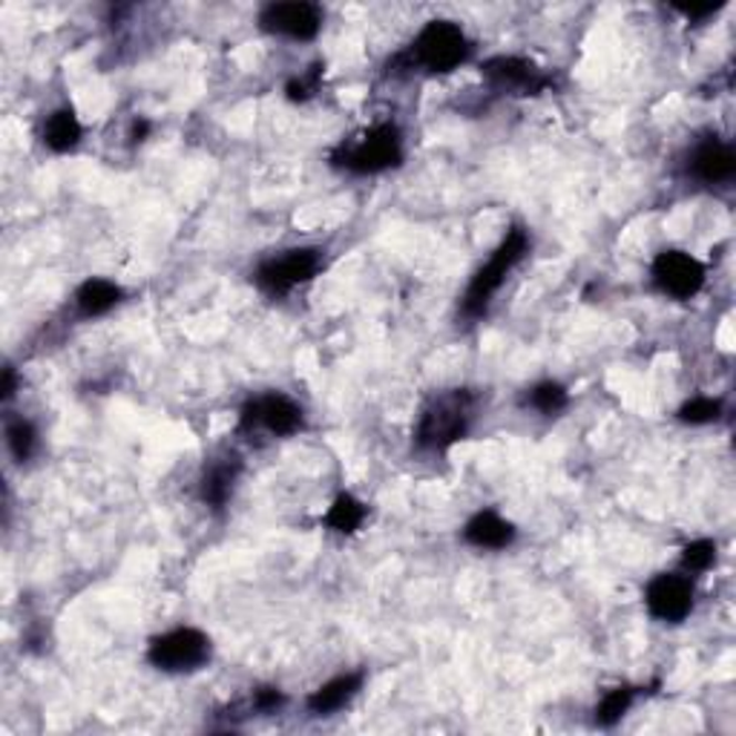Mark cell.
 Instances as JSON below:
<instances>
[{
  "instance_id": "19",
  "label": "cell",
  "mask_w": 736,
  "mask_h": 736,
  "mask_svg": "<svg viewBox=\"0 0 736 736\" xmlns=\"http://www.w3.org/2000/svg\"><path fill=\"white\" fill-rule=\"evenodd\" d=\"M7 446L18 464H27L38 449V432L27 417H12L7 421Z\"/></svg>"
},
{
  "instance_id": "28",
  "label": "cell",
  "mask_w": 736,
  "mask_h": 736,
  "mask_svg": "<svg viewBox=\"0 0 736 736\" xmlns=\"http://www.w3.org/2000/svg\"><path fill=\"white\" fill-rule=\"evenodd\" d=\"M151 129L153 124L147 122V118H136V122H133V129H129V138H133V142H144V138L151 136Z\"/></svg>"
},
{
  "instance_id": "11",
  "label": "cell",
  "mask_w": 736,
  "mask_h": 736,
  "mask_svg": "<svg viewBox=\"0 0 736 736\" xmlns=\"http://www.w3.org/2000/svg\"><path fill=\"white\" fill-rule=\"evenodd\" d=\"M644 604L659 622L680 624L694 610V584L680 572H662L644 590Z\"/></svg>"
},
{
  "instance_id": "9",
  "label": "cell",
  "mask_w": 736,
  "mask_h": 736,
  "mask_svg": "<svg viewBox=\"0 0 736 736\" xmlns=\"http://www.w3.org/2000/svg\"><path fill=\"white\" fill-rule=\"evenodd\" d=\"M653 282L673 300H691L705 286V265L685 250H662L653 259Z\"/></svg>"
},
{
  "instance_id": "15",
  "label": "cell",
  "mask_w": 736,
  "mask_h": 736,
  "mask_svg": "<svg viewBox=\"0 0 736 736\" xmlns=\"http://www.w3.org/2000/svg\"><path fill=\"white\" fill-rule=\"evenodd\" d=\"M363 687V673H345V676H336V680L325 682L322 687H317L314 694L308 696V711L317 716H329L343 711L354 696L360 694Z\"/></svg>"
},
{
  "instance_id": "27",
  "label": "cell",
  "mask_w": 736,
  "mask_h": 736,
  "mask_svg": "<svg viewBox=\"0 0 736 736\" xmlns=\"http://www.w3.org/2000/svg\"><path fill=\"white\" fill-rule=\"evenodd\" d=\"M14 386H18V377H14L12 365H7V369H3V383H0V397L9 401V397L14 394Z\"/></svg>"
},
{
  "instance_id": "14",
  "label": "cell",
  "mask_w": 736,
  "mask_h": 736,
  "mask_svg": "<svg viewBox=\"0 0 736 736\" xmlns=\"http://www.w3.org/2000/svg\"><path fill=\"white\" fill-rule=\"evenodd\" d=\"M466 543H473L478 550H504L515 541V527L500 518L495 509H484L464 527Z\"/></svg>"
},
{
  "instance_id": "25",
  "label": "cell",
  "mask_w": 736,
  "mask_h": 736,
  "mask_svg": "<svg viewBox=\"0 0 736 736\" xmlns=\"http://www.w3.org/2000/svg\"><path fill=\"white\" fill-rule=\"evenodd\" d=\"M320 72L322 66H314V72L311 75H305V79H293L291 84H288V99L291 101H308L311 95L317 93V84H320Z\"/></svg>"
},
{
  "instance_id": "1",
  "label": "cell",
  "mask_w": 736,
  "mask_h": 736,
  "mask_svg": "<svg viewBox=\"0 0 736 736\" xmlns=\"http://www.w3.org/2000/svg\"><path fill=\"white\" fill-rule=\"evenodd\" d=\"M473 52V43L464 29L452 21H432L421 29V35L408 43V50L388 61V70H426V72H452L460 66Z\"/></svg>"
},
{
  "instance_id": "16",
  "label": "cell",
  "mask_w": 736,
  "mask_h": 736,
  "mask_svg": "<svg viewBox=\"0 0 736 736\" xmlns=\"http://www.w3.org/2000/svg\"><path fill=\"white\" fill-rule=\"evenodd\" d=\"M122 302V288L110 282V279H86L84 286L75 291V305L79 314L93 320V317H104Z\"/></svg>"
},
{
  "instance_id": "23",
  "label": "cell",
  "mask_w": 736,
  "mask_h": 736,
  "mask_svg": "<svg viewBox=\"0 0 736 736\" xmlns=\"http://www.w3.org/2000/svg\"><path fill=\"white\" fill-rule=\"evenodd\" d=\"M716 561V543L708 538H699V541L687 543L682 550V570L685 572H705L711 570Z\"/></svg>"
},
{
  "instance_id": "3",
  "label": "cell",
  "mask_w": 736,
  "mask_h": 736,
  "mask_svg": "<svg viewBox=\"0 0 736 736\" xmlns=\"http://www.w3.org/2000/svg\"><path fill=\"white\" fill-rule=\"evenodd\" d=\"M527 250H529L527 230L509 228L504 242L493 250V257L487 259V265H480L478 273H475L473 282H469V288H466L464 300H460V317H464V320L475 322L487 314L493 297L500 291V286L507 282V277L512 273L515 265L527 257Z\"/></svg>"
},
{
  "instance_id": "13",
  "label": "cell",
  "mask_w": 736,
  "mask_h": 736,
  "mask_svg": "<svg viewBox=\"0 0 736 736\" xmlns=\"http://www.w3.org/2000/svg\"><path fill=\"white\" fill-rule=\"evenodd\" d=\"M687 173L694 179L705 182V185H725L736 176V153L728 142L719 138H705L694 147L691 162H687Z\"/></svg>"
},
{
  "instance_id": "5",
  "label": "cell",
  "mask_w": 736,
  "mask_h": 736,
  "mask_svg": "<svg viewBox=\"0 0 736 736\" xmlns=\"http://www.w3.org/2000/svg\"><path fill=\"white\" fill-rule=\"evenodd\" d=\"M322 253L317 248H291L277 257L265 259L253 273V282L268 297H286L293 288L305 286L320 273Z\"/></svg>"
},
{
  "instance_id": "20",
  "label": "cell",
  "mask_w": 736,
  "mask_h": 736,
  "mask_svg": "<svg viewBox=\"0 0 736 736\" xmlns=\"http://www.w3.org/2000/svg\"><path fill=\"white\" fill-rule=\"evenodd\" d=\"M567 388L561 386V383H552V380H547V383H538V386H532L527 392V397H524V406L536 408V412H541V415H558V412H564L567 408Z\"/></svg>"
},
{
  "instance_id": "7",
  "label": "cell",
  "mask_w": 736,
  "mask_h": 736,
  "mask_svg": "<svg viewBox=\"0 0 736 736\" xmlns=\"http://www.w3.org/2000/svg\"><path fill=\"white\" fill-rule=\"evenodd\" d=\"M302 429V408L279 392L259 394L239 412V432H268L273 437L297 435Z\"/></svg>"
},
{
  "instance_id": "17",
  "label": "cell",
  "mask_w": 736,
  "mask_h": 736,
  "mask_svg": "<svg viewBox=\"0 0 736 736\" xmlns=\"http://www.w3.org/2000/svg\"><path fill=\"white\" fill-rule=\"evenodd\" d=\"M81 136H84V127H81L79 115L72 113L70 107L55 110V113L43 122V144H46L52 153L75 151Z\"/></svg>"
},
{
  "instance_id": "12",
  "label": "cell",
  "mask_w": 736,
  "mask_h": 736,
  "mask_svg": "<svg viewBox=\"0 0 736 736\" xmlns=\"http://www.w3.org/2000/svg\"><path fill=\"white\" fill-rule=\"evenodd\" d=\"M242 475V458L237 452H225V455H216L205 464L199 478V498L205 507L210 509H225L228 507L230 495L237 489V480Z\"/></svg>"
},
{
  "instance_id": "4",
  "label": "cell",
  "mask_w": 736,
  "mask_h": 736,
  "mask_svg": "<svg viewBox=\"0 0 736 736\" xmlns=\"http://www.w3.org/2000/svg\"><path fill=\"white\" fill-rule=\"evenodd\" d=\"M403 162V136L394 124H377L331 153V165L354 176H374Z\"/></svg>"
},
{
  "instance_id": "22",
  "label": "cell",
  "mask_w": 736,
  "mask_h": 736,
  "mask_svg": "<svg viewBox=\"0 0 736 736\" xmlns=\"http://www.w3.org/2000/svg\"><path fill=\"white\" fill-rule=\"evenodd\" d=\"M723 415V403L714 397H694L680 408V421L691 423V426H705V423L719 421Z\"/></svg>"
},
{
  "instance_id": "24",
  "label": "cell",
  "mask_w": 736,
  "mask_h": 736,
  "mask_svg": "<svg viewBox=\"0 0 736 736\" xmlns=\"http://www.w3.org/2000/svg\"><path fill=\"white\" fill-rule=\"evenodd\" d=\"M282 705H286V694L279 687H257L250 694V711H257V714H277Z\"/></svg>"
},
{
  "instance_id": "10",
  "label": "cell",
  "mask_w": 736,
  "mask_h": 736,
  "mask_svg": "<svg viewBox=\"0 0 736 736\" xmlns=\"http://www.w3.org/2000/svg\"><path fill=\"white\" fill-rule=\"evenodd\" d=\"M259 27L271 35L291 38V41H314L322 29V9L305 0L268 3L259 14Z\"/></svg>"
},
{
  "instance_id": "26",
  "label": "cell",
  "mask_w": 736,
  "mask_h": 736,
  "mask_svg": "<svg viewBox=\"0 0 736 736\" xmlns=\"http://www.w3.org/2000/svg\"><path fill=\"white\" fill-rule=\"evenodd\" d=\"M723 7H725V3L719 0V3H680L676 9H680L682 14H687L691 21H702V18H708V14L719 12Z\"/></svg>"
},
{
  "instance_id": "8",
  "label": "cell",
  "mask_w": 736,
  "mask_h": 736,
  "mask_svg": "<svg viewBox=\"0 0 736 736\" xmlns=\"http://www.w3.org/2000/svg\"><path fill=\"white\" fill-rule=\"evenodd\" d=\"M480 72H484V79H487L495 90H500V93L538 95L552 86L550 72H543L538 64L518 55L489 58V61H484Z\"/></svg>"
},
{
  "instance_id": "6",
  "label": "cell",
  "mask_w": 736,
  "mask_h": 736,
  "mask_svg": "<svg viewBox=\"0 0 736 736\" xmlns=\"http://www.w3.org/2000/svg\"><path fill=\"white\" fill-rule=\"evenodd\" d=\"M147 659L153 667L165 673L199 671L210 659V639L196 628H176L153 639Z\"/></svg>"
},
{
  "instance_id": "21",
  "label": "cell",
  "mask_w": 736,
  "mask_h": 736,
  "mask_svg": "<svg viewBox=\"0 0 736 736\" xmlns=\"http://www.w3.org/2000/svg\"><path fill=\"white\" fill-rule=\"evenodd\" d=\"M633 699H636L633 687H613V691H608V694L601 696L599 705H595V723H599L601 728H613V725L628 714Z\"/></svg>"
},
{
  "instance_id": "18",
  "label": "cell",
  "mask_w": 736,
  "mask_h": 736,
  "mask_svg": "<svg viewBox=\"0 0 736 736\" xmlns=\"http://www.w3.org/2000/svg\"><path fill=\"white\" fill-rule=\"evenodd\" d=\"M365 515H369V509H365L363 500H357L354 495L343 493V495H336V500L331 504L329 515H325V524H329L334 532L351 536V532H357V529L363 527Z\"/></svg>"
},
{
  "instance_id": "2",
  "label": "cell",
  "mask_w": 736,
  "mask_h": 736,
  "mask_svg": "<svg viewBox=\"0 0 736 736\" xmlns=\"http://www.w3.org/2000/svg\"><path fill=\"white\" fill-rule=\"evenodd\" d=\"M475 417V394L469 388H452V392L432 397L429 406L421 412L415 429V444L423 452H446L458 440H464Z\"/></svg>"
}]
</instances>
